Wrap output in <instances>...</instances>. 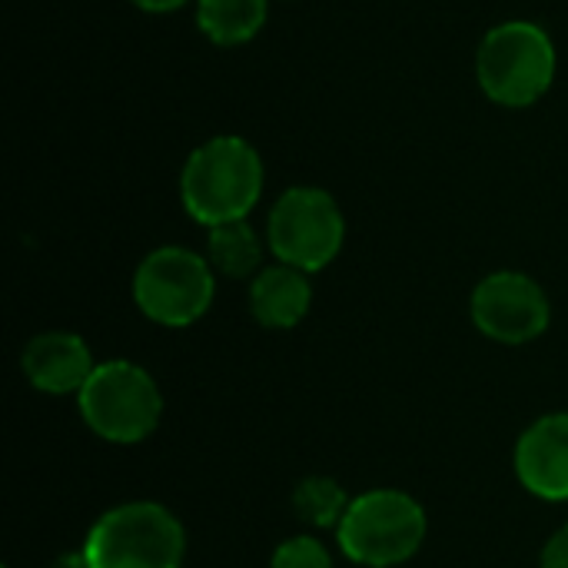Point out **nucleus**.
Instances as JSON below:
<instances>
[{
	"mask_svg": "<svg viewBox=\"0 0 568 568\" xmlns=\"http://www.w3.org/2000/svg\"><path fill=\"white\" fill-rule=\"evenodd\" d=\"M263 193L260 153L240 136H216L203 143L183 166L180 196L196 223L220 226L246 220Z\"/></svg>",
	"mask_w": 568,
	"mask_h": 568,
	"instance_id": "f257e3e1",
	"label": "nucleus"
},
{
	"mask_svg": "<svg viewBox=\"0 0 568 568\" xmlns=\"http://www.w3.org/2000/svg\"><path fill=\"white\" fill-rule=\"evenodd\" d=\"M273 568H333V559L320 539L296 536L273 552Z\"/></svg>",
	"mask_w": 568,
	"mask_h": 568,
	"instance_id": "2eb2a0df",
	"label": "nucleus"
},
{
	"mask_svg": "<svg viewBox=\"0 0 568 568\" xmlns=\"http://www.w3.org/2000/svg\"><path fill=\"white\" fill-rule=\"evenodd\" d=\"M476 73L483 90L503 106L536 103L556 77V47L549 33L529 20H509L486 33Z\"/></svg>",
	"mask_w": 568,
	"mask_h": 568,
	"instance_id": "20e7f679",
	"label": "nucleus"
},
{
	"mask_svg": "<svg viewBox=\"0 0 568 568\" xmlns=\"http://www.w3.org/2000/svg\"><path fill=\"white\" fill-rule=\"evenodd\" d=\"M83 423L106 443H140L163 416V396L153 376L126 359H110L93 369L87 386L77 393Z\"/></svg>",
	"mask_w": 568,
	"mask_h": 568,
	"instance_id": "39448f33",
	"label": "nucleus"
},
{
	"mask_svg": "<svg viewBox=\"0 0 568 568\" xmlns=\"http://www.w3.org/2000/svg\"><path fill=\"white\" fill-rule=\"evenodd\" d=\"M213 266L210 260L183 250L163 246L153 250L136 276H133V300L160 326H190L213 306Z\"/></svg>",
	"mask_w": 568,
	"mask_h": 568,
	"instance_id": "423d86ee",
	"label": "nucleus"
},
{
	"mask_svg": "<svg viewBox=\"0 0 568 568\" xmlns=\"http://www.w3.org/2000/svg\"><path fill=\"white\" fill-rule=\"evenodd\" d=\"M336 536L346 559L359 566H399L426 542V513L399 489H373L349 503Z\"/></svg>",
	"mask_w": 568,
	"mask_h": 568,
	"instance_id": "7ed1b4c3",
	"label": "nucleus"
},
{
	"mask_svg": "<svg viewBox=\"0 0 568 568\" xmlns=\"http://www.w3.org/2000/svg\"><path fill=\"white\" fill-rule=\"evenodd\" d=\"M473 323L496 343H529L549 326V300L526 273H493L473 293Z\"/></svg>",
	"mask_w": 568,
	"mask_h": 568,
	"instance_id": "6e6552de",
	"label": "nucleus"
},
{
	"mask_svg": "<svg viewBox=\"0 0 568 568\" xmlns=\"http://www.w3.org/2000/svg\"><path fill=\"white\" fill-rule=\"evenodd\" d=\"M542 568H568V526H562L542 549Z\"/></svg>",
	"mask_w": 568,
	"mask_h": 568,
	"instance_id": "dca6fc26",
	"label": "nucleus"
},
{
	"mask_svg": "<svg viewBox=\"0 0 568 568\" xmlns=\"http://www.w3.org/2000/svg\"><path fill=\"white\" fill-rule=\"evenodd\" d=\"M20 366L33 389L53 396L80 393L97 369L90 346L77 333H60V329L33 336L23 349Z\"/></svg>",
	"mask_w": 568,
	"mask_h": 568,
	"instance_id": "9d476101",
	"label": "nucleus"
},
{
	"mask_svg": "<svg viewBox=\"0 0 568 568\" xmlns=\"http://www.w3.org/2000/svg\"><path fill=\"white\" fill-rule=\"evenodd\" d=\"M310 303H313V286L306 273L286 263L260 270L250 290L253 316L270 329H293L310 313Z\"/></svg>",
	"mask_w": 568,
	"mask_h": 568,
	"instance_id": "9b49d317",
	"label": "nucleus"
},
{
	"mask_svg": "<svg viewBox=\"0 0 568 568\" xmlns=\"http://www.w3.org/2000/svg\"><path fill=\"white\" fill-rule=\"evenodd\" d=\"M93 568H180L186 532L156 503H126L97 519L83 546Z\"/></svg>",
	"mask_w": 568,
	"mask_h": 568,
	"instance_id": "f03ea898",
	"label": "nucleus"
},
{
	"mask_svg": "<svg viewBox=\"0 0 568 568\" xmlns=\"http://www.w3.org/2000/svg\"><path fill=\"white\" fill-rule=\"evenodd\" d=\"M136 7H143V10H153V13H163V10H176V7H183L186 0H133Z\"/></svg>",
	"mask_w": 568,
	"mask_h": 568,
	"instance_id": "f3484780",
	"label": "nucleus"
},
{
	"mask_svg": "<svg viewBox=\"0 0 568 568\" xmlns=\"http://www.w3.org/2000/svg\"><path fill=\"white\" fill-rule=\"evenodd\" d=\"M53 568H93V566H90L87 552H73V556H63V559H60Z\"/></svg>",
	"mask_w": 568,
	"mask_h": 568,
	"instance_id": "a211bd4d",
	"label": "nucleus"
},
{
	"mask_svg": "<svg viewBox=\"0 0 568 568\" xmlns=\"http://www.w3.org/2000/svg\"><path fill=\"white\" fill-rule=\"evenodd\" d=\"M516 473L519 483L546 499L566 503L568 499V413H552L532 423L519 446H516Z\"/></svg>",
	"mask_w": 568,
	"mask_h": 568,
	"instance_id": "1a4fd4ad",
	"label": "nucleus"
},
{
	"mask_svg": "<svg viewBox=\"0 0 568 568\" xmlns=\"http://www.w3.org/2000/svg\"><path fill=\"white\" fill-rule=\"evenodd\" d=\"M293 506L300 513L303 523L316 526V529H329V526H339L346 509H349V499H346V489L329 479V476H310L300 483V489L293 493Z\"/></svg>",
	"mask_w": 568,
	"mask_h": 568,
	"instance_id": "4468645a",
	"label": "nucleus"
},
{
	"mask_svg": "<svg viewBox=\"0 0 568 568\" xmlns=\"http://www.w3.org/2000/svg\"><path fill=\"white\" fill-rule=\"evenodd\" d=\"M210 266L230 280H243L250 273L260 270V260H263V246H260V236L256 230L246 223V220H233V223H220V226H210Z\"/></svg>",
	"mask_w": 568,
	"mask_h": 568,
	"instance_id": "ddd939ff",
	"label": "nucleus"
},
{
	"mask_svg": "<svg viewBox=\"0 0 568 568\" xmlns=\"http://www.w3.org/2000/svg\"><path fill=\"white\" fill-rule=\"evenodd\" d=\"M196 20L213 43L236 47L256 37L266 23V0H200Z\"/></svg>",
	"mask_w": 568,
	"mask_h": 568,
	"instance_id": "f8f14e48",
	"label": "nucleus"
},
{
	"mask_svg": "<svg viewBox=\"0 0 568 568\" xmlns=\"http://www.w3.org/2000/svg\"><path fill=\"white\" fill-rule=\"evenodd\" d=\"M346 240V223L336 200L316 186L286 190L270 213V250L280 263L316 273L336 260Z\"/></svg>",
	"mask_w": 568,
	"mask_h": 568,
	"instance_id": "0eeeda50",
	"label": "nucleus"
}]
</instances>
